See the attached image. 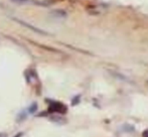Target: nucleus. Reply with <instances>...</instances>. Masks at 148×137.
Returning <instances> with one entry per match:
<instances>
[{"label":"nucleus","instance_id":"1","mask_svg":"<svg viewBox=\"0 0 148 137\" xmlns=\"http://www.w3.org/2000/svg\"><path fill=\"white\" fill-rule=\"evenodd\" d=\"M68 108L66 106H64V104L60 103V102H53L49 104V112L51 113H53V112H57V113H66Z\"/></svg>","mask_w":148,"mask_h":137},{"label":"nucleus","instance_id":"2","mask_svg":"<svg viewBox=\"0 0 148 137\" xmlns=\"http://www.w3.org/2000/svg\"><path fill=\"white\" fill-rule=\"evenodd\" d=\"M13 2H17V3H27L28 0H12Z\"/></svg>","mask_w":148,"mask_h":137},{"label":"nucleus","instance_id":"3","mask_svg":"<svg viewBox=\"0 0 148 137\" xmlns=\"http://www.w3.org/2000/svg\"><path fill=\"white\" fill-rule=\"evenodd\" d=\"M142 137H148V129L144 130V131L142 132Z\"/></svg>","mask_w":148,"mask_h":137},{"label":"nucleus","instance_id":"4","mask_svg":"<svg viewBox=\"0 0 148 137\" xmlns=\"http://www.w3.org/2000/svg\"><path fill=\"white\" fill-rule=\"evenodd\" d=\"M20 136H21V133H19V134H17V135H16L15 137H20Z\"/></svg>","mask_w":148,"mask_h":137}]
</instances>
